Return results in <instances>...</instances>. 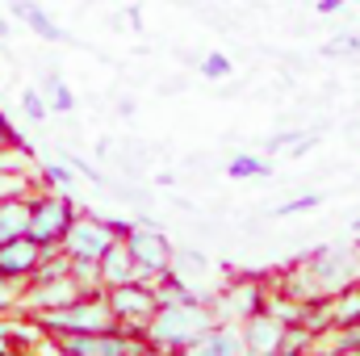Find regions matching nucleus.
<instances>
[{"mask_svg":"<svg viewBox=\"0 0 360 356\" xmlns=\"http://www.w3.org/2000/svg\"><path fill=\"white\" fill-rule=\"evenodd\" d=\"M352 281H360L356 252H348V248H319V252H310L297 265L285 268L276 289H285V293H293L302 302H323V298H335L340 289H348Z\"/></svg>","mask_w":360,"mask_h":356,"instance_id":"1","label":"nucleus"},{"mask_svg":"<svg viewBox=\"0 0 360 356\" xmlns=\"http://www.w3.org/2000/svg\"><path fill=\"white\" fill-rule=\"evenodd\" d=\"M210 323H218L210 298H197V302H160L155 314L147 319L143 336H147V344H151L155 352H160V348H164V352H184Z\"/></svg>","mask_w":360,"mask_h":356,"instance_id":"2","label":"nucleus"},{"mask_svg":"<svg viewBox=\"0 0 360 356\" xmlns=\"http://www.w3.org/2000/svg\"><path fill=\"white\" fill-rule=\"evenodd\" d=\"M34 327L46 331V336H76V331H105V327H117V323H113V310L105 302V289H84L68 306L34 310Z\"/></svg>","mask_w":360,"mask_h":356,"instance_id":"3","label":"nucleus"},{"mask_svg":"<svg viewBox=\"0 0 360 356\" xmlns=\"http://www.w3.org/2000/svg\"><path fill=\"white\" fill-rule=\"evenodd\" d=\"M55 348L68 356H130V352H155L143 331L130 327H105V331H76V336H55Z\"/></svg>","mask_w":360,"mask_h":356,"instance_id":"4","label":"nucleus"},{"mask_svg":"<svg viewBox=\"0 0 360 356\" xmlns=\"http://www.w3.org/2000/svg\"><path fill=\"white\" fill-rule=\"evenodd\" d=\"M76 214H80V210H76V201H72L63 189H55V193H34V197H30V231H25V235H30L34 243H42V248H59Z\"/></svg>","mask_w":360,"mask_h":356,"instance_id":"5","label":"nucleus"},{"mask_svg":"<svg viewBox=\"0 0 360 356\" xmlns=\"http://www.w3.org/2000/svg\"><path fill=\"white\" fill-rule=\"evenodd\" d=\"M105 302H109V310H113V323H117V327H130V331H143L147 319H151L155 306H160L151 276H134V281H126V285H109V289H105Z\"/></svg>","mask_w":360,"mask_h":356,"instance_id":"6","label":"nucleus"},{"mask_svg":"<svg viewBox=\"0 0 360 356\" xmlns=\"http://www.w3.org/2000/svg\"><path fill=\"white\" fill-rule=\"evenodd\" d=\"M122 243H126V252L134 256V265L143 276H160L164 268L172 265V239L151 222V218H139V222H130V231L122 235Z\"/></svg>","mask_w":360,"mask_h":356,"instance_id":"7","label":"nucleus"},{"mask_svg":"<svg viewBox=\"0 0 360 356\" xmlns=\"http://www.w3.org/2000/svg\"><path fill=\"white\" fill-rule=\"evenodd\" d=\"M122 235H117V227H113V218H92V214H76L72 218V227H68V235H63V252L72 256V260H101L113 243H117Z\"/></svg>","mask_w":360,"mask_h":356,"instance_id":"8","label":"nucleus"},{"mask_svg":"<svg viewBox=\"0 0 360 356\" xmlns=\"http://www.w3.org/2000/svg\"><path fill=\"white\" fill-rule=\"evenodd\" d=\"M264 302H269V285L260 276H231L226 289H214L210 293L214 314L218 319H231V323H243L248 314L264 310Z\"/></svg>","mask_w":360,"mask_h":356,"instance_id":"9","label":"nucleus"},{"mask_svg":"<svg viewBox=\"0 0 360 356\" xmlns=\"http://www.w3.org/2000/svg\"><path fill=\"white\" fill-rule=\"evenodd\" d=\"M243 331V356H276L281 352V340H285V323L269 314V310H256L239 323Z\"/></svg>","mask_w":360,"mask_h":356,"instance_id":"10","label":"nucleus"},{"mask_svg":"<svg viewBox=\"0 0 360 356\" xmlns=\"http://www.w3.org/2000/svg\"><path fill=\"white\" fill-rule=\"evenodd\" d=\"M184 352L188 356H243V331H239V323L218 319V323H210Z\"/></svg>","mask_w":360,"mask_h":356,"instance_id":"11","label":"nucleus"},{"mask_svg":"<svg viewBox=\"0 0 360 356\" xmlns=\"http://www.w3.org/2000/svg\"><path fill=\"white\" fill-rule=\"evenodd\" d=\"M42 243H34L30 235H17V239H4L0 243V276H8V281H30V272L38 268L42 260Z\"/></svg>","mask_w":360,"mask_h":356,"instance_id":"12","label":"nucleus"},{"mask_svg":"<svg viewBox=\"0 0 360 356\" xmlns=\"http://www.w3.org/2000/svg\"><path fill=\"white\" fill-rule=\"evenodd\" d=\"M13 17H21L42 42H72V34H68V30H63V25L38 4V0H13Z\"/></svg>","mask_w":360,"mask_h":356,"instance_id":"13","label":"nucleus"},{"mask_svg":"<svg viewBox=\"0 0 360 356\" xmlns=\"http://www.w3.org/2000/svg\"><path fill=\"white\" fill-rule=\"evenodd\" d=\"M319 143H323V130H319V126H314V130H302V126H293V130H276L269 143H264V151H269V155L289 151L293 160H302V155H310Z\"/></svg>","mask_w":360,"mask_h":356,"instance_id":"14","label":"nucleus"},{"mask_svg":"<svg viewBox=\"0 0 360 356\" xmlns=\"http://www.w3.org/2000/svg\"><path fill=\"white\" fill-rule=\"evenodd\" d=\"M96 265H101V285H105V289H109V285H126V281L143 276V272H139V265H134V256L126 252V243H122V239H117V243H113V248L96 260Z\"/></svg>","mask_w":360,"mask_h":356,"instance_id":"15","label":"nucleus"},{"mask_svg":"<svg viewBox=\"0 0 360 356\" xmlns=\"http://www.w3.org/2000/svg\"><path fill=\"white\" fill-rule=\"evenodd\" d=\"M30 231V197L25 193H13L0 201V243L4 239H17Z\"/></svg>","mask_w":360,"mask_h":356,"instance_id":"16","label":"nucleus"},{"mask_svg":"<svg viewBox=\"0 0 360 356\" xmlns=\"http://www.w3.org/2000/svg\"><path fill=\"white\" fill-rule=\"evenodd\" d=\"M222 172L231 180H269L272 177V160L269 155H252V151H235L226 164H222Z\"/></svg>","mask_w":360,"mask_h":356,"instance_id":"17","label":"nucleus"},{"mask_svg":"<svg viewBox=\"0 0 360 356\" xmlns=\"http://www.w3.org/2000/svg\"><path fill=\"white\" fill-rule=\"evenodd\" d=\"M360 323V281H352L348 289H340L331 298V331L335 327H352Z\"/></svg>","mask_w":360,"mask_h":356,"instance_id":"18","label":"nucleus"},{"mask_svg":"<svg viewBox=\"0 0 360 356\" xmlns=\"http://www.w3.org/2000/svg\"><path fill=\"white\" fill-rule=\"evenodd\" d=\"M172 268H176L184 281H193V285H197V276H205V272H210V256H205V252H197V248H176V252H172Z\"/></svg>","mask_w":360,"mask_h":356,"instance_id":"19","label":"nucleus"},{"mask_svg":"<svg viewBox=\"0 0 360 356\" xmlns=\"http://www.w3.org/2000/svg\"><path fill=\"white\" fill-rule=\"evenodd\" d=\"M197 76H201V80H210V84H218V80H231V76H235V63H231V55L210 51V55H201V59H197Z\"/></svg>","mask_w":360,"mask_h":356,"instance_id":"20","label":"nucleus"},{"mask_svg":"<svg viewBox=\"0 0 360 356\" xmlns=\"http://www.w3.org/2000/svg\"><path fill=\"white\" fill-rule=\"evenodd\" d=\"M46 109H51V113H72V109H76V92L68 89V80L55 76V72L46 76Z\"/></svg>","mask_w":360,"mask_h":356,"instance_id":"21","label":"nucleus"},{"mask_svg":"<svg viewBox=\"0 0 360 356\" xmlns=\"http://www.w3.org/2000/svg\"><path fill=\"white\" fill-rule=\"evenodd\" d=\"M327 197L323 193H297V197H289V201H281V205H272V218H293V214H310V210H319Z\"/></svg>","mask_w":360,"mask_h":356,"instance_id":"22","label":"nucleus"},{"mask_svg":"<svg viewBox=\"0 0 360 356\" xmlns=\"http://www.w3.org/2000/svg\"><path fill=\"white\" fill-rule=\"evenodd\" d=\"M42 180H46L51 189H63V193H68V189L76 184V168H72L68 160H51V164H42Z\"/></svg>","mask_w":360,"mask_h":356,"instance_id":"23","label":"nucleus"},{"mask_svg":"<svg viewBox=\"0 0 360 356\" xmlns=\"http://www.w3.org/2000/svg\"><path fill=\"white\" fill-rule=\"evenodd\" d=\"M327 344H331V352H360V323L335 327V336L327 331Z\"/></svg>","mask_w":360,"mask_h":356,"instance_id":"24","label":"nucleus"},{"mask_svg":"<svg viewBox=\"0 0 360 356\" xmlns=\"http://www.w3.org/2000/svg\"><path fill=\"white\" fill-rule=\"evenodd\" d=\"M25 189H30L25 168H4V164H0V201L13 197V193H25Z\"/></svg>","mask_w":360,"mask_h":356,"instance_id":"25","label":"nucleus"},{"mask_svg":"<svg viewBox=\"0 0 360 356\" xmlns=\"http://www.w3.org/2000/svg\"><path fill=\"white\" fill-rule=\"evenodd\" d=\"M21 113H25L30 122H46V113H51V109H46V96L38 89H25L21 92Z\"/></svg>","mask_w":360,"mask_h":356,"instance_id":"26","label":"nucleus"},{"mask_svg":"<svg viewBox=\"0 0 360 356\" xmlns=\"http://www.w3.org/2000/svg\"><path fill=\"white\" fill-rule=\"evenodd\" d=\"M319 340L306 331V327H285V340H281V352H302V348H314Z\"/></svg>","mask_w":360,"mask_h":356,"instance_id":"27","label":"nucleus"},{"mask_svg":"<svg viewBox=\"0 0 360 356\" xmlns=\"http://www.w3.org/2000/svg\"><path fill=\"white\" fill-rule=\"evenodd\" d=\"M356 51H360L356 34H340V38H331V42L323 46V55H356Z\"/></svg>","mask_w":360,"mask_h":356,"instance_id":"28","label":"nucleus"},{"mask_svg":"<svg viewBox=\"0 0 360 356\" xmlns=\"http://www.w3.org/2000/svg\"><path fill=\"white\" fill-rule=\"evenodd\" d=\"M21 281H8V276H0V314L8 310V306H17L21 302V289H17Z\"/></svg>","mask_w":360,"mask_h":356,"instance_id":"29","label":"nucleus"},{"mask_svg":"<svg viewBox=\"0 0 360 356\" xmlns=\"http://www.w3.org/2000/svg\"><path fill=\"white\" fill-rule=\"evenodd\" d=\"M63 160H68V164L76 168V177H89V180H96V184H105V177H101V172L92 168L89 160H80V155H63Z\"/></svg>","mask_w":360,"mask_h":356,"instance_id":"30","label":"nucleus"},{"mask_svg":"<svg viewBox=\"0 0 360 356\" xmlns=\"http://www.w3.org/2000/svg\"><path fill=\"white\" fill-rule=\"evenodd\" d=\"M344 4H348V0H314V8H319L323 17H335V13H344Z\"/></svg>","mask_w":360,"mask_h":356,"instance_id":"31","label":"nucleus"},{"mask_svg":"<svg viewBox=\"0 0 360 356\" xmlns=\"http://www.w3.org/2000/svg\"><path fill=\"white\" fill-rule=\"evenodd\" d=\"M126 21H130V30H143V8L130 4V8H126Z\"/></svg>","mask_w":360,"mask_h":356,"instance_id":"32","label":"nucleus"},{"mask_svg":"<svg viewBox=\"0 0 360 356\" xmlns=\"http://www.w3.org/2000/svg\"><path fill=\"white\" fill-rule=\"evenodd\" d=\"M134 109H139V105H134L130 96H122V101H117V113H122V117H134Z\"/></svg>","mask_w":360,"mask_h":356,"instance_id":"33","label":"nucleus"},{"mask_svg":"<svg viewBox=\"0 0 360 356\" xmlns=\"http://www.w3.org/2000/svg\"><path fill=\"white\" fill-rule=\"evenodd\" d=\"M0 38H8V21L4 17H0Z\"/></svg>","mask_w":360,"mask_h":356,"instance_id":"34","label":"nucleus"},{"mask_svg":"<svg viewBox=\"0 0 360 356\" xmlns=\"http://www.w3.org/2000/svg\"><path fill=\"white\" fill-rule=\"evenodd\" d=\"M352 235L360 239V218H352Z\"/></svg>","mask_w":360,"mask_h":356,"instance_id":"35","label":"nucleus"}]
</instances>
